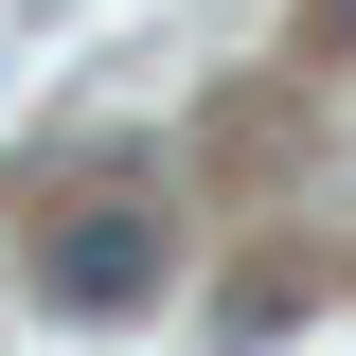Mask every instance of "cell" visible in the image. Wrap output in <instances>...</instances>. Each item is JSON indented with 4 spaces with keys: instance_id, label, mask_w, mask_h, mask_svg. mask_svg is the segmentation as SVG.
<instances>
[{
    "instance_id": "obj_1",
    "label": "cell",
    "mask_w": 356,
    "mask_h": 356,
    "mask_svg": "<svg viewBox=\"0 0 356 356\" xmlns=\"http://www.w3.org/2000/svg\"><path fill=\"white\" fill-rule=\"evenodd\" d=\"M36 267H54V303H72V321H125L143 285H161V214H143V196H72Z\"/></svg>"
},
{
    "instance_id": "obj_2",
    "label": "cell",
    "mask_w": 356,
    "mask_h": 356,
    "mask_svg": "<svg viewBox=\"0 0 356 356\" xmlns=\"http://www.w3.org/2000/svg\"><path fill=\"white\" fill-rule=\"evenodd\" d=\"M321 36H339V54H356V0H321Z\"/></svg>"
}]
</instances>
